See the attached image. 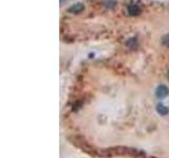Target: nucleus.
<instances>
[{"instance_id":"nucleus-1","label":"nucleus","mask_w":169,"mask_h":158,"mask_svg":"<svg viewBox=\"0 0 169 158\" xmlns=\"http://www.w3.org/2000/svg\"><path fill=\"white\" fill-rule=\"evenodd\" d=\"M155 94H157V96L159 97V98H164V97H166L167 95L169 94V91L165 85H160L157 89Z\"/></svg>"},{"instance_id":"nucleus-2","label":"nucleus","mask_w":169,"mask_h":158,"mask_svg":"<svg viewBox=\"0 0 169 158\" xmlns=\"http://www.w3.org/2000/svg\"><path fill=\"white\" fill-rule=\"evenodd\" d=\"M128 13L131 16H137L141 14V9L139 5L136 4H131L128 6Z\"/></svg>"},{"instance_id":"nucleus-3","label":"nucleus","mask_w":169,"mask_h":158,"mask_svg":"<svg viewBox=\"0 0 169 158\" xmlns=\"http://www.w3.org/2000/svg\"><path fill=\"white\" fill-rule=\"evenodd\" d=\"M83 9H85V5L83 3H76V4L72 5L71 8L69 9V12L74 13V14H78V13L83 12Z\"/></svg>"},{"instance_id":"nucleus-4","label":"nucleus","mask_w":169,"mask_h":158,"mask_svg":"<svg viewBox=\"0 0 169 158\" xmlns=\"http://www.w3.org/2000/svg\"><path fill=\"white\" fill-rule=\"evenodd\" d=\"M157 110V112H159V114H161V115H166V114L168 113V109H167L166 106H162V104H159Z\"/></svg>"},{"instance_id":"nucleus-5","label":"nucleus","mask_w":169,"mask_h":158,"mask_svg":"<svg viewBox=\"0 0 169 158\" xmlns=\"http://www.w3.org/2000/svg\"><path fill=\"white\" fill-rule=\"evenodd\" d=\"M163 42H164L165 45H169V35H167L166 37H164V39H163Z\"/></svg>"}]
</instances>
